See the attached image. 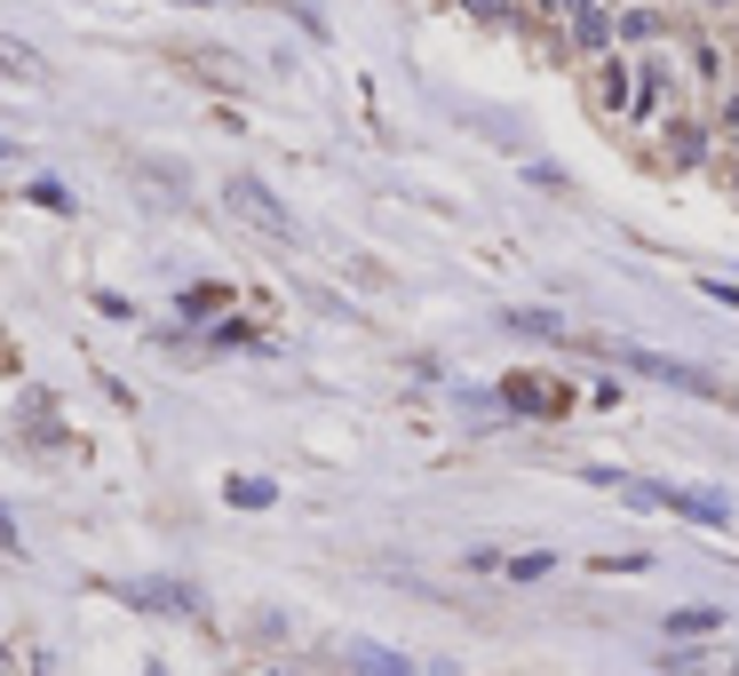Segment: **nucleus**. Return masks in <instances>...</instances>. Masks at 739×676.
<instances>
[{"mask_svg": "<svg viewBox=\"0 0 739 676\" xmlns=\"http://www.w3.org/2000/svg\"><path fill=\"white\" fill-rule=\"evenodd\" d=\"M223 494L239 501V510H271V501H279V486H271V478H231Z\"/></svg>", "mask_w": 739, "mask_h": 676, "instance_id": "obj_6", "label": "nucleus"}, {"mask_svg": "<svg viewBox=\"0 0 739 676\" xmlns=\"http://www.w3.org/2000/svg\"><path fill=\"white\" fill-rule=\"evenodd\" d=\"M176 9H215V0H176Z\"/></svg>", "mask_w": 739, "mask_h": 676, "instance_id": "obj_15", "label": "nucleus"}, {"mask_svg": "<svg viewBox=\"0 0 739 676\" xmlns=\"http://www.w3.org/2000/svg\"><path fill=\"white\" fill-rule=\"evenodd\" d=\"M429 676H454V668H429Z\"/></svg>", "mask_w": 739, "mask_h": 676, "instance_id": "obj_18", "label": "nucleus"}, {"mask_svg": "<svg viewBox=\"0 0 739 676\" xmlns=\"http://www.w3.org/2000/svg\"><path fill=\"white\" fill-rule=\"evenodd\" d=\"M716 9H724V0H716Z\"/></svg>", "mask_w": 739, "mask_h": 676, "instance_id": "obj_19", "label": "nucleus"}, {"mask_svg": "<svg viewBox=\"0 0 739 676\" xmlns=\"http://www.w3.org/2000/svg\"><path fill=\"white\" fill-rule=\"evenodd\" d=\"M557 9H573V16H581V9H589V0H557Z\"/></svg>", "mask_w": 739, "mask_h": 676, "instance_id": "obj_16", "label": "nucleus"}, {"mask_svg": "<svg viewBox=\"0 0 739 676\" xmlns=\"http://www.w3.org/2000/svg\"><path fill=\"white\" fill-rule=\"evenodd\" d=\"M668 676H739V653H676V661H668Z\"/></svg>", "mask_w": 739, "mask_h": 676, "instance_id": "obj_3", "label": "nucleus"}, {"mask_svg": "<svg viewBox=\"0 0 739 676\" xmlns=\"http://www.w3.org/2000/svg\"><path fill=\"white\" fill-rule=\"evenodd\" d=\"M32 208H48V215H64V208H72V191H64V184H48V176H41V184H32Z\"/></svg>", "mask_w": 739, "mask_h": 676, "instance_id": "obj_9", "label": "nucleus"}, {"mask_svg": "<svg viewBox=\"0 0 739 676\" xmlns=\"http://www.w3.org/2000/svg\"><path fill=\"white\" fill-rule=\"evenodd\" d=\"M461 9H469V16H501L510 0H461Z\"/></svg>", "mask_w": 739, "mask_h": 676, "instance_id": "obj_14", "label": "nucleus"}, {"mask_svg": "<svg viewBox=\"0 0 739 676\" xmlns=\"http://www.w3.org/2000/svg\"><path fill=\"white\" fill-rule=\"evenodd\" d=\"M0 550H9V557L24 550V533H16V518H9V510H0Z\"/></svg>", "mask_w": 739, "mask_h": 676, "instance_id": "obj_13", "label": "nucleus"}, {"mask_svg": "<svg viewBox=\"0 0 739 676\" xmlns=\"http://www.w3.org/2000/svg\"><path fill=\"white\" fill-rule=\"evenodd\" d=\"M573 32H581V48H604V32H613V24H604L596 9H581V16H573Z\"/></svg>", "mask_w": 739, "mask_h": 676, "instance_id": "obj_10", "label": "nucleus"}, {"mask_svg": "<svg viewBox=\"0 0 739 676\" xmlns=\"http://www.w3.org/2000/svg\"><path fill=\"white\" fill-rule=\"evenodd\" d=\"M613 351L628 375H645V383H668V390H716L708 375H699V366H684V358H660V351H628V343H604Z\"/></svg>", "mask_w": 739, "mask_h": 676, "instance_id": "obj_1", "label": "nucleus"}, {"mask_svg": "<svg viewBox=\"0 0 739 676\" xmlns=\"http://www.w3.org/2000/svg\"><path fill=\"white\" fill-rule=\"evenodd\" d=\"M223 199H231V208H239L255 231H271V240H294V215H287V208H279V199L262 191L255 176H231V184H223Z\"/></svg>", "mask_w": 739, "mask_h": 676, "instance_id": "obj_2", "label": "nucleus"}, {"mask_svg": "<svg viewBox=\"0 0 739 676\" xmlns=\"http://www.w3.org/2000/svg\"><path fill=\"white\" fill-rule=\"evenodd\" d=\"M501 398H510V406H525V414H557V390H533V375H510V390H501Z\"/></svg>", "mask_w": 739, "mask_h": 676, "instance_id": "obj_4", "label": "nucleus"}, {"mask_svg": "<svg viewBox=\"0 0 739 676\" xmlns=\"http://www.w3.org/2000/svg\"><path fill=\"white\" fill-rule=\"evenodd\" d=\"M0 73H9V80H16V73H41V56H32L24 41H9V32H0Z\"/></svg>", "mask_w": 739, "mask_h": 676, "instance_id": "obj_8", "label": "nucleus"}, {"mask_svg": "<svg viewBox=\"0 0 739 676\" xmlns=\"http://www.w3.org/2000/svg\"><path fill=\"white\" fill-rule=\"evenodd\" d=\"M724 613H716V605H692V613H668V636H708Z\"/></svg>", "mask_w": 739, "mask_h": 676, "instance_id": "obj_7", "label": "nucleus"}, {"mask_svg": "<svg viewBox=\"0 0 739 676\" xmlns=\"http://www.w3.org/2000/svg\"><path fill=\"white\" fill-rule=\"evenodd\" d=\"M549 573V550H533V557H510V581H541Z\"/></svg>", "mask_w": 739, "mask_h": 676, "instance_id": "obj_11", "label": "nucleus"}, {"mask_svg": "<svg viewBox=\"0 0 739 676\" xmlns=\"http://www.w3.org/2000/svg\"><path fill=\"white\" fill-rule=\"evenodd\" d=\"M9 152H16V144H0V159H9Z\"/></svg>", "mask_w": 739, "mask_h": 676, "instance_id": "obj_17", "label": "nucleus"}, {"mask_svg": "<svg viewBox=\"0 0 739 676\" xmlns=\"http://www.w3.org/2000/svg\"><path fill=\"white\" fill-rule=\"evenodd\" d=\"M652 32H660V16H645V9L620 16V41H652Z\"/></svg>", "mask_w": 739, "mask_h": 676, "instance_id": "obj_12", "label": "nucleus"}, {"mask_svg": "<svg viewBox=\"0 0 739 676\" xmlns=\"http://www.w3.org/2000/svg\"><path fill=\"white\" fill-rule=\"evenodd\" d=\"M350 668H358V676H414L406 661H398V653H382V645H350Z\"/></svg>", "mask_w": 739, "mask_h": 676, "instance_id": "obj_5", "label": "nucleus"}]
</instances>
